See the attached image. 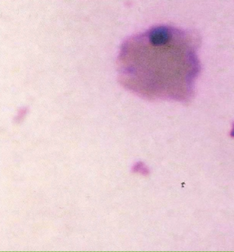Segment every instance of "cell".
Here are the masks:
<instances>
[{"label": "cell", "mask_w": 234, "mask_h": 252, "mask_svg": "<svg viewBox=\"0 0 234 252\" xmlns=\"http://www.w3.org/2000/svg\"><path fill=\"white\" fill-rule=\"evenodd\" d=\"M199 39L190 32L160 25L127 39L117 59L118 80L148 99L187 101L200 73Z\"/></svg>", "instance_id": "6da1fadb"}]
</instances>
